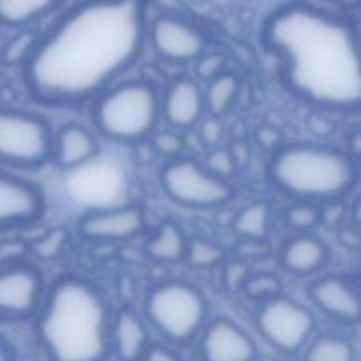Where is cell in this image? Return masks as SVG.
Segmentation results:
<instances>
[{"mask_svg":"<svg viewBox=\"0 0 361 361\" xmlns=\"http://www.w3.org/2000/svg\"><path fill=\"white\" fill-rule=\"evenodd\" d=\"M62 0H0V25L20 28L51 13Z\"/></svg>","mask_w":361,"mask_h":361,"instance_id":"21","label":"cell"},{"mask_svg":"<svg viewBox=\"0 0 361 361\" xmlns=\"http://www.w3.org/2000/svg\"><path fill=\"white\" fill-rule=\"evenodd\" d=\"M154 51L166 62L185 63L207 51L208 39L200 27L178 16L162 14L148 25V37Z\"/></svg>","mask_w":361,"mask_h":361,"instance_id":"11","label":"cell"},{"mask_svg":"<svg viewBox=\"0 0 361 361\" xmlns=\"http://www.w3.org/2000/svg\"><path fill=\"white\" fill-rule=\"evenodd\" d=\"M161 94L148 80L115 83L94 99L92 120L99 134L115 143L136 145L157 130Z\"/></svg>","mask_w":361,"mask_h":361,"instance_id":"5","label":"cell"},{"mask_svg":"<svg viewBox=\"0 0 361 361\" xmlns=\"http://www.w3.org/2000/svg\"><path fill=\"white\" fill-rule=\"evenodd\" d=\"M229 152H231V155H233V159H235L236 166H242L243 162L249 159V148H247L243 143L233 145V148Z\"/></svg>","mask_w":361,"mask_h":361,"instance_id":"41","label":"cell"},{"mask_svg":"<svg viewBox=\"0 0 361 361\" xmlns=\"http://www.w3.org/2000/svg\"><path fill=\"white\" fill-rule=\"evenodd\" d=\"M39 35L34 30H21L18 32L14 37L4 44L2 51H0V62L6 67H16L25 66L28 59L34 53L35 44H37Z\"/></svg>","mask_w":361,"mask_h":361,"instance_id":"25","label":"cell"},{"mask_svg":"<svg viewBox=\"0 0 361 361\" xmlns=\"http://www.w3.org/2000/svg\"><path fill=\"white\" fill-rule=\"evenodd\" d=\"M155 154L164 157L178 159V155L185 150V140L175 130H155L150 137Z\"/></svg>","mask_w":361,"mask_h":361,"instance_id":"31","label":"cell"},{"mask_svg":"<svg viewBox=\"0 0 361 361\" xmlns=\"http://www.w3.org/2000/svg\"><path fill=\"white\" fill-rule=\"evenodd\" d=\"M159 178L166 196L182 207L221 208L235 197V187L229 180L217 178L201 162L189 157L169 161Z\"/></svg>","mask_w":361,"mask_h":361,"instance_id":"8","label":"cell"},{"mask_svg":"<svg viewBox=\"0 0 361 361\" xmlns=\"http://www.w3.org/2000/svg\"><path fill=\"white\" fill-rule=\"evenodd\" d=\"M53 133L37 113L0 106V164L37 169L51 161Z\"/></svg>","mask_w":361,"mask_h":361,"instance_id":"7","label":"cell"},{"mask_svg":"<svg viewBox=\"0 0 361 361\" xmlns=\"http://www.w3.org/2000/svg\"><path fill=\"white\" fill-rule=\"evenodd\" d=\"M256 141L263 150L271 152V154H275L279 148H282L281 130L270 126H263L256 130Z\"/></svg>","mask_w":361,"mask_h":361,"instance_id":"36","label":"cell"},{"mask_svg":"<svg viewBox=\"0 0 361 361\" xmlns=\"http://www.w3.org/2000/svg\"><path fill=\"white\" fill-rule=\"evenodd\" d=\"M187 238L183 235L182 228L175 222H164L161 228L152 235L148 240L145 250L148 256L159 263H176L182 261L185 256Z\"/></svg>","mask_w":361,"mask_h":361,"instance_id":"20","label":"cell"},{"mask_svg":"<svg viewBox=\"0 0 361 361\" xmlns=\"http://www.w3.org/2000/svg\"><path fill=\"white\" fill-rule=\"evenodd\" d=\"M143 228V210L134 204L88 212L78 221V231L90 242H126L140 235Z\"/></svg>","mask_w":361,"mask_h":361,"instance_id":"13","label":"cell"},{"mask_svg":"<svg viewBox=\"0 0 361 361\" xmlns=\"http://www.w3.org/2000/svg\"><path fill=\"white\" fill-rule=\"evenodd\" d=\"M270 207L264 201L247 204L233 219V231L243 240H264L270 231Z\"/></svg>","mask_w":361,"mask_h":361,"instance_id":"23","label":"cell"},{"mask_svg":"<svg viewBox=\"0 0 361 361\" xmlns=\"http://www.w3.org/2000/svg\"><path fill=\"white\" fill-rule=\"evenodd\" d=\"M197 137L201 140L204 148H217L219 143L224 137V123L217 116H208L200 122V134Z\"/></svg>","mask_w":361,"mask_h":361,"instance_id":"33","label":"cell"},{"mask_svg":"<svg viewBox=\"0 0 361 361\" xmlns=\"http://www.w3.org/2000/svg\"><path fill=\"white\" fill-rule=\"evenodd\" d=\"M201 355L204 361H254L256 344L233 321L215 319L201 338Z\"/></svg>","mask_w":361,"mask_h":361,"instance_id":"16","label":"cell"},{"mask_svg":"<svg viewBox=\"0 0 361 361\" xmlns=\"http://www.w3.org/2000/svg\"><path fill=\"white\" fill-rule=\"evenodd\" d=\"M183 259L192 268H212L224 261V249L204 238L187 240Z\"/></svg>","mask_w":361,"mask_h":361,"instance_id":"27","label":"cell"},{"mask_svg":"<svg viewBox=\"0 0 361 361\" xmlns=\"http://www.w3.org/2000/svg\"><path fill=\"white\" fill-rule=\"evenodd\" d=\"M196 62L197 78L207 83L226 71V59L221 53H203Z\"/></svg>","mask_w":361,"mask_h":361,"instance_id":"32","label":"cell"},{"mask_svg":"<svg viewBox=\"0 0 361 361\" xmlns=\"http://www.w3.org/2000/svg\"><path fill=\"white\" fill-rule=\"evenodd\" d=\"M109 341L120 361H140L148 349L147 324L133 309H122L109 328Z\"/></svg>","mask_w":361,"mask_h":361,"instance_id":"18","label":"cell"},{"mask_svg":"<svg viewBox=\"0 0 361 361\" xmlns=\"http://www.w3.org/2000/svg\"><path fill=\"white\" fill-rule=\"evenodd\" d=\"M242 289L245 291L247 298L254 302H267L274 296L281 295V281L274 274H252L245 279Z\"/></svg>","mask_w":361,"mask_h":361,"instance_id":"28","label":"cell"},{"mask_svg":"<svg viewBox=\"0 0 361 361\" xmlns=\"http://www.w3.org/2000/svg\"><path fill=\"white\" fill-rule=\"evenodd\" d=\"M140 361H180L178 356L173 351H169L164 345H148V349L145 351V355L141 356Z\"/></svg>","mask_w":361,"mask_h":361,"instance_id":"38","label":"cell"},{"mask_svg":"<svg viewBox=\"0 0 361 361\" xmlns=\"http://www.w3.org/2000/svg\"><path fill=\"white\" fill-rule=\"evenodd\" d=\"M109 328L104 296L85 279L67 275L42 300L35 330L51 361H104Z\"/></svg>","mask_w":361,"mask_h":361,"instance_id":"3","label":"cell"},{"mask_svg":"<svg viewBox=\"0 0 361 361\" xmlns=\"http://www.w3.org/2000/svg\"><path fill=\"white\" fill-rule=\"evenodd\" d=\"M307 127L316 134L317 137H328L335 133V123L323 113H310L307 116Z\"/></svg>","mask_w":361,"mask_h":361,"instance_id":"37","label":"cell"},{"mask_svg":"<svg viewBox=\"0 0 361 361\" xmlns=\"http://www.w3.org/2000/svg\"><path fill=\"white\" fill-rule=\"evenodd\" d=\"M270 180L296 203H331L358 183V168L348 152L319 143L279 148L270 161Z\"/></svg>","mask_w":361,"mask_h":361,"instance_id":"4","label":"cell"},{"mask_svg":"<svg viewBox=\"0 0 361 361\" xmlns=\"http://www.w3.org/2000/svg\"><path fill=\"white\" fill-rule=\"evenodd\" d=\"M338 240H341L342 245L348 247V249L351 250L360 249V233L356 231V229H351V228L342 229V231L338 233Z\"/></svg>","mask_w":361,"mask_h":361,"instance_id":"40","label":"cell"},{"mask_svg":"<svg viewBox=\"0 0 361 361\" xmlns=\"http://www.w3.org/2000/svg\"><path fill=\"white\" fill-rule=\"evenodd\" d=\"M67 243H69V231L66 228L56 226V228L48 229L41 236L32 240L28 243V252L34 254L41 261H53L62 256Z\"/></svg>","mask_w":361,"mask_h":361,"instance_id":"26","label":"cell"},{"mask_svg":"<svg viewBox=\"0 0 361 361\" xmlns=\"http://www.w3.org/2000/svg\"><path fill=\"white\" fill-rule=\"evenodd\" d=\"M250 271L243 261H231L224 268V284L229 291H238L242 289L243 282L249 277Z\"/></svg>","mask_w":361,"mask_h":361,"instance_id":"35","label":"cell"},{"mask_svg":"<svg viewBox=\"0 0 361 361\" xmlns=\"http://www.w3.org/2000/svg\"><path fill=\"white\" fill-rule=\"evenodd\" d=\"M309 296L314 305L331 319L356 324L361 316L358 289L344 277L330 275L310 282Z\"/></svg>","mask_w":361,"mask_h":361,"instance_id":"14","label":"cell"},{"mask_svg":"<svg viewBox=\"0 0 361 361\" xmlns=\"http://www.w3.org/2000/svg\"><path fill=\"white\" fill-rule=\"evenodd\" d=\"M331 2H337V4H341V6L351 7V6H356V2H358V0H331Z\"/></svg>","mask_w":361,"mask_h":361,"instance_id":"43","label":"cell"},{"mask_svg":"<svg viewBox=\"0 0 361 361\" xmlns=\"http://www.w3.org/2000/svg\"><path fill=\"white\" fill-rule=\"evenodd\" d=\"M286 222L296 231L309 233L321 224V208L312 203H296L286 212Z\"/></svg>","mask_w":361,"mask_h":361,"instance_id":"29","label":"cell"},{"mask_svg":"<svg viewBox=\"0 0 361 361\" xmlns=\"http://www.w3.org/2000/svg\"><path fill=\"white\" fill-rule=\"evenodd\" d=\"M204 111L203 88L189 76L173 80L166 88L164 97H161V116L175 129H192L203 120Z\"/></svg>","mask_w":361,"mask_h":361,"instance_id":"15","label":"cell"},{"mask_svg":"<svg viewBox=\"0 0 361 361\" xmlns=\"http://www.w3.org/2000/svg\"><path fill=\"white\" fill-rule=\"evenodd\" d=\"M324 204H326V208L321 210V222H326L328 226H337L344 219V208L338 201H331V203Z\"/></svg>","mask_w":361,"mask_h":361,"instance_id":"39","label":"cell"},{"mask_svg":"<svg viewBox=\"0 0 361 361\" xmlns=\"http://www.w3.org/2000/svg\"><path fill=\"white\" fill-rule=\"evenodd\" d=\"M27 252L28 243L23 242V240H4V242H0V268L21 263Z\"/></svg>","mask_w":361,"mask_h":361,"instance_id":"34","label":"cell"},{"mask_svg":"<svg viewBox=\"0 0 361 361\" xmlns=\"http://www.w3.org/2000/svg\"><path fill=\"white\" fill-rule=\"evenodd\" d=\"M204 95V109L210 113V116H224L240 95V80L235 73L224 71L208 81L207 88L203 90Z\"/></svg>","mask_w":361,"mask_h":361,"instance_id":"22","label":"cell"},{"mask_svg":"<svg viewBox=\"0 0 361 361\" xmlns=\"http://www.w3.org/2000/svg\"><path fill=\"white\" fill-rule=\"evenodd\" d=\"M147 0H83L42 37L23 66L37 102L73 108L97 99L140 60L148 37Z\"/></svg>","mask_w":361,"mask_h":361,"instance_id":"1","label":"cell"},{"mask_svg":"<svg viewBox=\"0 0 361 361\" xmlns=\"http://www.w3.org/2000/svg\"><path fill=\"white\" fill-rule=\"evenodd\" d=\"M97 154V140L80 123H66L53 134L51 159L60 169H74L87 164Z\"/></svg>","mask_w":361,"mask_h":361,"instance_id":"17","label":"cell"},{"mask_svg":"<svg viewBox=\"0 0 361 361\" xmlns=\"http://www.w3.org/2000/svg\"><path fill=\"white\" fill-rule=\"evenodd\" d=\"M256 324L264 341L284 355H295L316 330L314 314L296 300L277 295L259 305Z\"/></svg>","mask_w":361,"mask_h":361,"instance_id":"9","label":"cell"},{"mask_svg":"<svg viewBox=\"0 0 361 361\" xmlns=\"http://www.w3.org/2000/svg\"><path fill=\"white\" fill-rule=\"evenodd\" d=\"M0 361H14L13 349L2 337H0Z\"/></svg>","mask_w":361,"mask_h":361,"instance_id":"42","label":"cell"},{"mask_svg":"<svg viewBox=\"0 0 361 361\" xmlns=\"http://www.w3.org/2000/svg\"><path fill=\"white\" fill-rule=\"evenodd\" d=\"M203 166L207 171H210L212 175L222 180H229L238 169L231 152L226 150V148H212L207 154Z\"/></svg>","mask_w":361,"mask_h":361,"instance_id":"30","label":"cell"},{"mask_svg":"<svg viewBox=\"0 0 361 361\" xmlns=\"http://www.w3.org/2000/svg\"><path fill=\"white\" fill-rule=\"evenodd\" d=\"M145 316L166 341L183 345L204 326L208 302L196 286L183 281H166L148 291Z\"/></svg>","mask_w":361,"mask_h":361,"instance_id":"6","label":"cell"},{"mask_svg":"<svg viewBox=\"0 0 361 361\" xmlns=\"http://www.w3.org/2000/svg\"><path fill=\"white\" fill-rule=\"evenodd\" d=\"M46 197L30 180L0 171V231L21 228L44 215Z\"/></svg>","mask_w":361,"mask_h":361,"instance_id":"12","label":"cell"},{"mask_svg":"<svg viewBox=\"0 0 361 361\" xmlns=\"http://www.w3.org/2000/svg\"><path fill=\"white\" fill-rule=\"evenodd\" d=\"M305 361H355V348L348 338L323 335L309 345Z\"/></svg>","mask_w":361,"mask_h":361,"instance_id":"24","label":"cell"},{"mask_svg":"<svg viewBox=\"0 0 361 361\" xmlns=\"http://www.w3.org/2000/svg\"><path fill=\"white\" fill-rule=\"evenodd\" d=\"M328 259V249L317 236L302 233L282 247L281 263L289 274L312 275L324 267Z\"/></svg>","mask_w":361,"mask_h":361,"instance_id":"19","label":"cell"},{"mask_svg":"<svg viewBox=\"0 0 361 361\" xmlns=\"http://www.w3.org/2000/svg\"><path fill=\"white\" fill-rule=\"evenodd\" d=\"M261 42L279 60L286 85L324 111L361 104L358 30L348 18L293 2L264 21Z\"/></svg>","mask_w":361,"mask_h":361,"instance_id":"2","label":"cell"},{"mask_svg":"<svg viewBox=\"0 0 361 361\" xmlns=\"http://www.w3.org/2000/svg\"><path fill=\"white\" fill-rule=\"evenodd\" d=\"M42 275L32 264L0 268V321H23L37 314L42 303Z\"/></svg>","mask_w":361,"mask_h":361,"instance_id":"10","label":"cell"}]
</instances>
